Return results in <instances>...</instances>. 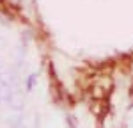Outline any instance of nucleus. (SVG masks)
<instances>
[{
  "label": "nucleus",
  "mask_w": 133,
  "mask_h": 128,
  "mask_svg": "<svg viewBox=\"0 0 133 128\" xmlns=\"http://www.w3.org/2000/svg\"><path fill=\"white\" fill-rule=\"evenodd\" d=\"M23 105H25V103H23V100H21L20 93H16V94L12 96V100L9 101V107L14 112H21V110H23Z\"/></svg>",
  "instance_id": "2"
},
{
  "label": "nucleus",
  "mask_w": 133,
  "mask_h": 128,
  "mask_svg": "<svg viewBox=\"0 0 133 128\" xmlns=\"http://www.w3.org/2000/svg\"><path fill=\"white\" fill-rule=\"evenodd\" d=\"M18 128H39V116H37V112L23 114Z\"/></svg>",
  "instance_id": "1"
},
{
  "label": "nucleus",
  "mask_w": 133,
  "mask_h": 128,
  "mask_svg": "<svg viewBox=\"0 0 133 128\" xmlns=\"http://www.w3.org/2000/svg\"><path fill=\"white\" fill-rule=\"evenodd\" d=\"M4 48H5V39L0 37V50H4Z\"/></svg>",
  "instance_id": "3"
}]
</instances>
